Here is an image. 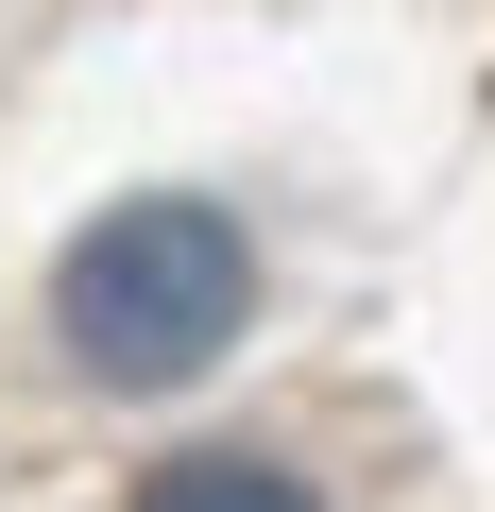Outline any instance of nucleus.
Returning <instances> with one entry per match:
<instances>
[{
  "label": "nucleus",
  "mask_w": 495,
  "mask_h": 512,
  "mask_svg": "<svg viewBox=\"0 0 495 512\" xmlns=\"http://www.w3.org/2000/svg\"><path fill=\"white\" fill-rule=\"evenodd\" d=\"M239 325H257V239L205 188H137V205H103L52 256V342L103 393H188Z\"/></svg>",
  "instance_id": "f257e3e1"
},
{
  "label": "nucleus",
  "mask_w": 495,
  "mask_h": 512,
  "mask_svg": "<svg viewBox=\"0 0 495 512\" xmlns=\"http://www.w3.org/2000/svg\"><path fill=\"white\" fill-rule=\"evenodd\" d=\"M137 512H325L291 461H257V444H188V461H154L137 478Z\"/></svg>",
  "instance_id": "f03ea898"
}]
</instances>
